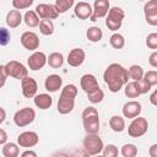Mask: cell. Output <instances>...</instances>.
Listing matches in <instances>:
<instances>
[{
    "label": "cell",
    "mask_w": 157,
    "mask_h": 157,
    "mask_svg": "<svg viewBox=\"0 0 157 157\" xmlns=\"http://www.w3.org/2000/svg\"><path fill=\"white\" fill-rule=\"evenodd\" d=\"M54 5L59 13H64L74 5V0H56Z\"/></svg>",
    "instance_id": "obj_34"
},
{
    "label": "cell",
    "mask_w": 157,
    "mask_h": 157,
    "mask_svg": "<svg viewBox=\"0 0 157 157\" xmlns=\"http://www.w3.org/2000/svg\"><path fill=\"white\" fill-rule=\"evenodd\" d=\"M21 87H22V94L26 98H32L37 96L36 93L38 91V85L33 77H29V76L25 77L21 81Z\"/></svg>",
    "instance_id": "obj_14"
},
{
    "label": "cell",
    "mask_w": 157,
    "mask_h": 157,
    "mask_svg": "<svg viewBox=\"0 0 157 157\" xmlns=\"http://www.w3.org/2000/svg\"><path fill=\"white\" fill-rule=\"evenodd\" d=\"M75 15L80 18V20H87L91 18L92 13H93V9L91 6L90 2L86 1H80L75 5V10H74Z\"/></svg>",
    "instance_id": "obj_18"
},
{
    "label": "cell",
    "mask_w": 157,
    "mask_h": 157,
    "mask_svg": "<svg viewBox=\"0 0 157 157\" xmlns=\"http://www.w3.org/2000/svg\"><path fill=\"white\" fill-rule=\"evenodd\" d=\"M1 110V119H0V124H2L5 121V118H6V113H5V109L4 108H0Z\"/></svg>",
    "instance_id": "obj_49"
},
{
    "label": "cell",
    "mask_w": 157,
    "mask_h": 157,
    "mask_svg": "<svg viewBox=\"0 0 157 157\" xmlns=\"http://www.w3.org/2000/svg\"><path fill=\"white\" fill-rule=\"evenodd\" d=\"M124 92H125V96L129 97V98H136L141 94V91H140V87H139V83L136 81H131V82H128L125 85V88H124Z\"/></svg>",
    "instance_id": "obj_25"
},
{
    "label": "cell",
    "mask_w": 157,
    "mask_h": 157,
    "mask_svg": "<svg viewBox=\"0 0 157 157\" xmlns=\"http://www.w3.org/2000/svg\"><path fill=\"white\" fill-rule=\"evenodd\" d=\"M83 128L87 134H98L99 131V114L94 107H87L82 112Z\"/></svg>",
    "instance_id": "obj_2"
},
{
    "label": "cell",
    "mask_w": 157,
    "mask_h": 157,
    "mask_svg": "<svg viewBox=\"0 0 157 157\" xmlns=\"http://www.w3.org/2000/svg\"><path fill=\"white\" fill-rule=\"evenodd\" d=\"M0 74H1V83H0V87H4L5 81H6V77L9 76V75H7V72H6L5 65H1V66H0Z\"/></svg>",
    "instance_id": "obj_43"
},
{
    "label": "cell",
    "mask_w": 157,
    "mask_h": 157,
    "mask_svg": "<svg viewBox=\"0 0 157 157\" xmlns=\"http://www.w3.org/2000/svg\"><path fill=\"white\" fill-rule=\"evenodd\" d=\"M70 157H90V155H88V152L82 147V148L74 150V151L70 153Z\"/></svg>",
    "instance_id": "obj_41"
},
{
    "label": "cell",
    "mask_w": 157,
    "mask_h": 157,
    "mask_svg": "<svg viewBox=\"0 0 157 157\" xmlns=\"http://www.w3.org/2000/svg\"><path fill=\"white\" fill-rule=\"evenodd\" d=\"M103 80L107 83L110 92L113 93L119 92L123 88V86L128 83V80H129L128 70L120 64L113 63L105 69L103 74Z\"/></svg>",
    "instance_id": "obj_1"
},
{
    "label": "cell",
    "mask_w": 157,
    "mask_h": 157,
    "mask_svg": "<svg viewBox=\"0 0 157 157\" xmlns=\"http://www.w3.org/2000/svg\"><path fill=\"white\" fill-rule=\"evenodd\" d=\"M142 110V107L139 102L136 101H130V102H126L124 105H123V115L128 119H135L140 115Z\"/></svg>",
    "instance_id": "obj_16"
},
{
    "label": "cell",
    "mask_w": 157,
    "mask_h": 157,
    "mask_svg": "<svg viewBox=\"0 0 157 157\" xmlns=\"http://www.w3.org/2000/svg\"><path fill=\"white\" fill-rule=\"evenodd\" d=\"M150 102H151V104H153V105H156L157 107V88L152 92V94L150 96Z\"/></svg>",
    "instance_id": "obj_47"
},
{
    "label": "cell",
    "mask_w": 157,
    "mask_h": 157,
    "mask_svg": "<svg viewBox=\"0 0 157 157\" xmlns=\"http://www.w3.org/2000/svg\"><path fill=\"white\" fill-rule=\"evenodd\" d=\"M147 129H148L147 119L142 118V117H137V118L132 119V121L130 123V125L128 128V134L131 137H140L147 132Z\"/></svg>",
    "instance_id": "obj_6"
},
{
    "label": "cell",
    "mask_w": 157,
    "mask_h": 157,
    "mask_svg": "<svg viewBox=\"0 0 157 157\" xmlns=\"http://www.w3.org/2000/svg\"><path fill=\"white\" fill-rule=\"evenodd\" d=\"M80 85H81V88L88 94V93H92L94 91H97L99 88V85H98V81L94 75L92 74H85L81 80H80Z\"/></svg>",
    "instance_id": "obj_15"
},
{
    "label": "cell",
    "mask_w": 157,
    "mask_h": 157,
    "mask_svg": "<svg viewBox=\"0 0 157 157\" xmlns=\"http://www.w3.org/2000/svg\"><path fill=\"white\" fill-rule=\"evenodd\" d=\"M148 155H150V157H157V144H153L148 148Z\"/></svg>",
    "instance_id": "obj_46"
},
{
    "label": "cell",
    "mask_w": 157,
    "mask_h": 157,
    "mask_svg": "<svg viewBox=\"0 0 157 157\" xmlns=\"http://www.w3.org/2000/svg\"><path fill=\"white\" fill-rule=\"evenodd\" d=\"M144 80H145L151 87L155 86V85H157V71H155V70H150V71L145 72V75H144Z\"/></svg>",
    "instance_id": "obj_37"
},
{
    "label": "cell",
    "mask_w": 157,
    "mask_h": 157,
    "mask_svg": "<svg viewBox=\"0 0 157 157\" xmlns=\"http://www.w3.org/2000/svg\"><path fill=\"white\" fill-rule=\"evenodd\" d=\"M34 104L37 108L39 109H49L53 104V98L48 94V93H40V94H37L34 97Z\"/></svg>",
    "instance_id": "obj_21"
},
{
    "label": "cell",
    "mask_w": 157,
    "mask_h": 157,
    "mask_svg": "<svg viewBox=\"0 0 157 157\" xmlns=\"http://www.w3.org/2000/svg\"><path fill=\"white\" fill-rule=\"evenodd\" d=\"M83 148L90 156H97L103 151L104 145L98 134H87L83 139Z\"/></svg>",
    "instance_id": "obj_3"
},
{
    "label": "cell",
    "mask_w": 157,
    "mask_h": 157,
    "mask_svg": "<svg viewBox=\"0 0 157 157\" xmlns=\"http://www.w3.org/2000/svg\"><path fill=\"white\" fill-rule=\"evenodd\" d=\"M53 157H70V155H67V153H65V152H58V153H55Z\"/></svg>",
    "instance_id": "obj_50"
},
{
    "label": "cell",
    "mask_w": 157,
    "mask_h": 157,
    "mask_svg": "<svg viewBox=\"0 0 157 157\" xmlns=\"http://www.w3.org/2000/svg\"><path fill=\"white\" fill-rule=\"evenodd\" d=\"M21 44L27 50H36L39 47V38L34 32L27 31L23 32L21 36Z\"/></svg>",
    "instance_id": "obj_12"
},
{
    "label": "cell",
    "mask_w": 157,
    "mask_h": 157,
    "mask_svg": "<svg viewBox=\"0 0 157 157\" xmlns=\"http://www.w3.org/2000/svg\"><path fill=\"white\" fill-rule=\"evenodd\" d=\"M23 21V17L20 12V10H10L6 15V25L10 27V28H16L21 25V22Z\"/></svg>",
    "instance_id": "obj_20"
},
{
    "label": "cell",
    "mask_w": 157,
    "mask_h": 157,
    "mask_svg": "<svg viewBox=\"0 0 157 157\" xmlns=\"http://www.w3.org/2000/svg\"><path fill=\"white\" fill-rule=\"evenodd\" d=\"M23 22L28 26V27H37L40 21H39V16L37 15L36 11H26V13L23 15Z\"/></svg>",
    "instance_id": "obj_27"
},
{
    "label": "cell",
    "mask_w": 157,
    "mask_h": 157,
    "mask_svg": "<svg viewBox=\"0 0 157 157\" xmlns=\"http://www.w3.org/2000/svg\"><path fill=\"white\" fill-rule=\"evenodd\" d=\"M76 96H77V87L75 85H72V83L66 85L63 88L61 93H60V97L66 98V99H72V101H75V97Z\"/></svg>",
    "instance_id": "obj_30"
},
{
    "label": "cell",
    "mask_w": 157,
    "mask_h": 157,
    "mask_svg": "<svg viewBox=\"0 0 157 157\" xmlns=\"http://www.w3.org/2000/svg\"><path fill=\"white\" fill-rule=\"evenodd\" d=\"M5 69H6V72L9 76L17 78V80H21V81L28 76V70L26 69V66L23 64H21L20 61H16V60H11V61L6 63Z\"/></svg>",
    "instance_id": "obj_7"
},
{
    "label": "cell",
    "mask_w": 157,
    "mask_h": 157,
    "mask_svg": "<svg viewBox=\"0 0 157 157\" xmlns=\"http://www.w3.org/2000/svg\"><path fill=\"white\" fill-rule=\"evenodd\" d=\"M34 118H36V112L29 107H25L15 113L13 123L20 128H23V126L29 125L34 120Z\"/></svg>",
    "instance_id": "obj_5"
},
{
    "label": "cell",
    "mask_w": 157,
    "mask_h": 157,
    "mask_svg": "<svg viewBox=\"0 0 157 157\" xmlns=\"http://www.w3.org/2000/svg\"><path fill=\"white\" fill-rule=\"evenodd\" d=\"M39 31L44 36H50L54 32V25L52 20H40L39 23Z\"/></svg>",
    "instance_id": "obj_31"
},
{
    "label": "cell",
    "mask_w": 157,
    "mask_h": 157,
    "mask_svg": "<svg viewBox=\"0 0 157 157\" xmlns=\"http://www.w3.org/2000/svg\"><path fill=\"white\" fill-rule=\"evenodd\" d=\"M137 83H139V87H140V91H141V94H144V93H147L148 91H150V88H151V86L142 78V80H140V81H137Z\"/></svg>",
    "instance_id": "obj_42"
},
{
    "label": "cell",
    "mask_w": 157,
    "mask_h": 157,
    "mask_svg": "<svg viewBox=\"0 0 157 157\" xmlns=\"http://www.w3.org/2000/svg\"><path fill=\"white\" fill-rule=\"evenodd\" d=\"M110 10V4L108 0H96L93 2V13L91 16V21L96 22L98 18L104 17Z\"/></svg>",
    "instance_id": "obj_9"
},
{
    "label": "cell",
    "mask_w": 157,
    "mask_h": 157,
    "mask_svg": "<svg viewBox=\"0 0 157 157\" xmlns=\"http://www.w3.org/2000/svg\"><path fill=\"white\" fill-rule=\"evenodd\" d=\"M93 157H104V156H99V155H97V156H93Z\"/></svg>",
    "instance_id": "obj_51"
},
{
    "label": "cell",
    "mask_w": 157,
    "mask_h": 157,
    "mask_svg": "<svg viewBox=\"0 0 157 157\" xmlns=\"http://www.w3.org/2000/svg\"><path fill=\"white\" fill-rule=\"evenodd\" d=\"M124 17H125L124 10L121 7L114 6L108 12V16L105 18V26L110 31H118L121 27V23H123Z\"/></svg>",
    "instance_id": "obj_4"
},
{
    "label": "cell",
    "mask_w": 157,
    "mask_h": 157,
    "mask_svg": "<svg viewBox=\"0 0 157 157\" xmlns=\"http://www.w3.org/2000/svg\"><path fill=\"white\" fill-rule=\"evenodd\" d=\"M74 107H75V101L60 97L58 101V108L56 109L60 114H69L70 112H72Z\"/></svg>",
    "instance_id": "obj_22"
},
{
    "label": "cell",
    "mask_w": 157,
    "mask_h": 157,
    "mask_svg": "<svg viewBox=\"0 0 157 157\" xmlns=\"http://www.w3.org/2000/svg\"><path fill=\"white\" fill-rule=\"evenodd\" d=\"M33 4V0H13L12 1V6L16 10H22V9H27Z\"/></svg>",
    "instance_id": "obj_38"
},
{
    "label": "cell",
    "mask_w": 157,
    "mask_h": 157,
    "mask_svg": "<svg viewBox=\"0 0 157 157\" xmlns=\"http://www.w3.org/2000/svg\"><path fill=\"white\" fill-rule=\"evenodd\" d=\"M85 59H86L85 50L81 48H74L70 50V53L67 55V64L72 67H77L83 64Z\"/></svg>",
    "instance_id": "obj_17"
},
{
    "label": "cell",
    "mask_w": 157,
    "mask_h": 157,
    "mask_svg": "<svg viewBox=\"0 0 157 157\" xmlns=\"http://www.w3.org/2000/svg\"><path fill=\"white\" fill-rule=\"evenodd\" d=\"M6 140H7V135H6V131L4 129H0V144L4 146L6 144Z\"/></svg>",
    "instance_id": "obj_45"
},
{
    "label": "cell",
    "mask_w": 157,
    "mask_h": 157,
    "mask_svg": "<svg viewBox=\"0 0 157 157\" xmlns=\"http://www.w3.org/2000/svg\"><path fill=\"white\" fill-rule=\"evenodd\" d=\"M1 153L4 157H18L20 155V147L18 144L15 142H7L2 146Z\"/></svg>",
    "instance_id": "obj_23"
},
{
    "label": "cell",
    "mask_w": 157,
    "mask_h": 157,
    "mask_svg": "<svg viewBox=\"0 0 157 157\" xmlns=\"http://www.w3.org/2000/svg\"><path fill=\"white\" fill-rule=\"evenodd\" d=\"M103 156L104 157H118V155H119V150H118V147L115 146V145H107V146H104V148H103Z\"/></svg>",
    "instance_id": "obj_36"
},
{
    "label": "cell",
    "mask_w": 157,
    "mask_h": 157,
    "mask_svg": "<svg viewBox=\"0 0 157 157\" xmlns=\"http://www.w3.org/2000/svg\"><path fill=\"white\" fill-rule=\"evenodd\" d=\"M128 75H129V78H131L132 81H140V80H142L144 78V75H145V72H144V69L140 66V65H131L130 67H129V70H128Z\"/></svg>",
    "instance_id": "obj_28"
},
{
    "label": "cell",
    "mask_w": 157,
    "mask_h": 157,
    "mask_svg": "<svg viewBox=\"0 0 157 157\" xmlns=\"http://www.w3.org/2000/svg\"><path fill=\"white\" fill-rule=\"evenodd\" d=\"M61 85H63V78L59 75H56V74L49 75L45 78V82H44V87L49 92H56V91H59V88H61Z\"/></svg>",
    "instance_id": "obj_19"
},
{
    "label": "cell",
    "mask_w": 157,
    "mask_h": 157,
    "mask_svg": "<svg viewBox=\"0 0 157 157\" xmlns=\"http://www.w3.org/2000/svg\"><path fill=\"white\" fill-rule=\"evenodd\" d=\"M21 157H37V153L32 150H26L25 152H22Z\"/></svg>",
    "instance_id": "obj_48"
},
{
    "label": "cell",
    "mask_w": 157,
    "mask_h": 157,
    "mask_svg": "<svg viewBox=\"0 0 157 157\" xmlns=\"http://www.w3.org/2000/svg\"><path fill=\"white\" fill-rule=\"evenodd\" d=\"M36 12L42 20H54L59 16V12L54 4H38Z\"/></svg>",
    "instance_id": "obj_8"
},
{
    "label": "cell",
    "mask_w": 157,
    "mask_h": 157,
    "mask_svg": "<svg viewBox=\"0 0 157 157\" xmlns=\"http://www.w3.org/2000/svg\"><path fill=\"white\" fill-rule=\"evenodd\" d=\"M109 43L114 49H121L125 45V39L120 33H114L109 38Z\"/></svg>",
    "instance_id": "obj_32"
},
{
    "label": "cell",
    "mask_w": 157,
    "mask_h": 157,
    "mask_svg": "<svg viewBox=\"0 0 157 157\" xmlns=\"http://www.w3.org/2000/svg\"><path fill=\"white\" fill-rule=\"evenodd\" d=\"M11 39V34L9 32V29H6L5 27H1L0 28V44L4 47V45H7V43L10 42Z\"/></svg>",
    "instance_id": "obj_39"
},
{
    "label": "cell",
    "mask_w": 157,
    "mask_h": 157,
    "mask_svg": "<svg viewBox=\"0 0 157 157\" xmlns=\"http://www.w3.org/2000/svg\"><path fill=\"white\" fill-rule=\"evenodd\" d=\"M64 64V56L59 52H54L48 56V65L53 69H59Z\"/></svg>",
    "instance_id": "obj_26"
},
{
    "label": "cell",
    "mask_w": 157,
    "mask_h": 157,
    "mask_svg": "<svg viewBox=\"0 0 157 157\" xmlns=\"http://www.w3.org/2000/svg\"><path fill=\"white\" fill-rule=\"evenodd\" d=\"M121 155L123 157H136L137 156V147L134 144H125L121 147Z\"/></svg>",
    "instance_id": "obj_33"
},
{
    "label": "cell",
    "mask_w": 157,
    "mask_h": 157,
    "mask_svg": "<svg viewBox=\"0 0 157 157\" xmlns=\"http://www.w3.org/2000/svg\"><path fill=\"white\" fill-rule=\"evenodd\" d=\"M87 98H88V101H90L91 103H93V104L99 103V102H102L103 98H104V92H103L101 88H98L97 91H94V92H92V93H88V94H87Z\"/></svg>",
    "instance_id": "obj_35"
},
{
    "label": "cell",
    "mask_w": 157,
    "mask_h": 157,
    "mask_svg": "<svg viewBox=\"0 0 157 157\" xmlns=\"http://www.w3.org/2000/svg\"><path fill=\"white\" fill-rule=\"evenodd\" d=\"M39 137L34 131H25L17 136V144L20 147H33L38 144Z\"/></svg>",
    "instance_id": "obj_11"
},
{
    "label": "cell",
    "mask_w": 157,
    "mask_h": 157,
    "mask_svg": "<svg viewBox=\"0 0 157 157\" xmlns=\"http://www.w3.org/2000/svg\"><path fill=\"white\" fill-rule=\"evenodd\" d=\"M146 45L150 49H157V33L156 32L150 33L146 37Z\"/></svg>",
    "instance_id": "obj_40"
},
{
    "label": "cell",
    "mask_w": 157,
    "mask_h": 157,
    "mask_svg": "<svg viewBox=\"0 0 157 157\" xmlns=\"http://www.w3.org/2000/svg\"><path fill=\"white\" fill-rule=\"evenodd\" d=\"M86 36H87V39H88L90 42L96 43V42H99V40L102 39V37H103V32H102V29H101L99 27H97V26H92V27H90V28L87 29Z\"/></svg>",
    "instance_id": "obj_29"
},
{
    "label": "cell",
    "mask_w": 157,
    "mask_h": 157,
    "mask_svg": "<svg viewBox=\"0 0 157 157\" xmlns=\"http://www.w3.org/2000/svg\"><path fill=\"white\" fill-rule=\"evenodd\" d=\"M148 63L152 67H157V52L151 53V55L148 56Z\"/></svg>",
    "instance_id": "obj_44"
},
{
    "label": "cell",
    "mask_w": 157,
    "mask_h": 157,
    "mask_svg": "<svg viewBox=\"0 0 157 157\" xmlns=\"http://www.w3.org/2000/svg\"><path fill=\"white\" fill-rule=\"evenodd\" d=\"M146 22L151 26H157V0H150L144 6Z\"/></svg>",
    "instance_id": "obj_13"
},
{
    "label": "cell",
    "mask_w": 157,
    "mask_h": 157,
    "mask_svg": "<svg viewBox=\"0 0 157 157\" xmlns=\"http://www.w3.org/2000/svg\"><path fill=\"white\" fill-rule=\"evenodd\" d=\"M109 126L115 132H121L125 129V120L120 115H113L109 119Z\"/></svg>",
    "instance_id": "obj_24"
},
{
    "label": "cell",
    "mask_w": 157,
    "mask_h": 157,
    "mask_svg": "<svg viewBox=\"0 0 157 157\" xmlns=\"http://www.w3.org/2000/svg\"><path fill=\"white\" fill-rule=\"evenodd\" d=\"M48 63V56L43 52H34L27 60V64L31 70L37 71L40 70L45 64Z\"/></svg>",
    "instance_id": "obj_10"
}]
</instances>
